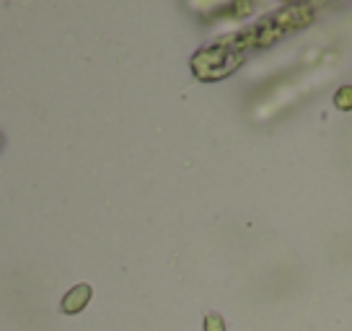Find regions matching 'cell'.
Returning a JSON list of instances; mask_svg holds the SVG:
<instances>
[{
  "label": "cell",
  "mask_w": 352,
  "mask_h": 331,
  "mask_svg": "<svg viewBox=\"0 0 352 331\" xmlns=\"http://www.w3.org/2000/svg\"><path fill=\"white\" fill-rule=\"evenodd\" d=\"M314 19V5H290V8H280L272 16L262 19L259 23H254L243 32L233 34L228 39H220L212 47L202 49L195 60H192V67L197 78H205V80H215V78H223L233 73L236 67L241 65V60L252 49H262V47H270L280 42L283 36L298 32L308 26Z\"/></svg>",
  "instance_id": "obj_1"
},
{
  "label": "cell",
  "mask_w": 352,
  "mask_h": 331,
  "mask_svg": "<svg viewBox=\"0 0 352 331\" xmlns=\"http://www.w3.org/2000/svg\"><path fill=\"white\" fill-rule=\"evenodd\" d=\"M88 298H91V287L88 285H78L67 293V298L63 300V310L65 313H78V310L86 308Z\"/></svg>",
  "instance_id": "obj_2"
},
{
  "label": "cell",
  "mask_w": 352,
  "mask_h": 331,
  "mask_svg": "<svg viewBox=\"0 0 352 331\" xmlns=\"http://www.w3.org/2000/svg\"><path fill=\"white\" fill-rule=\"evenodd\" d=\"M205 331H226V326H223V321H220V316H215V313H210L208 321H205Z\"/></svg>",
  "instance_id": "obj_3"
}]
</instances>
